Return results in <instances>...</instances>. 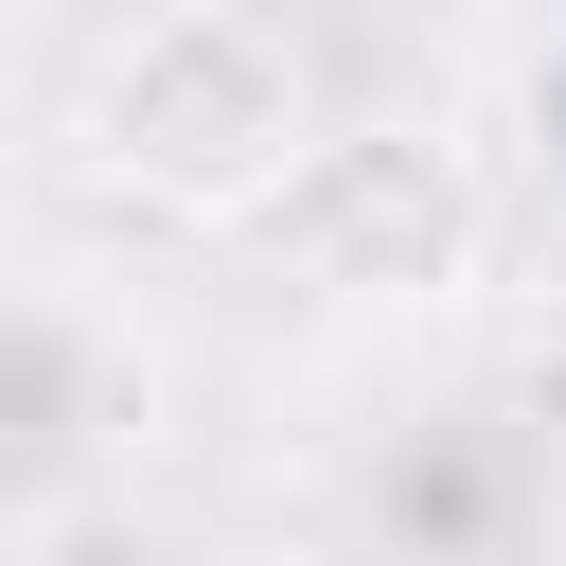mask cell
I'll list each match as a JSON object with an SVG mask.
<instances>
[{"instance_id": "1", "label": "cell", "mask_w": 566, "mask_h": 566, "mask_svg": "<svg viewBox=\"0 0 566 566\" xmlns=\"http://www.w3.org/2000/svg\"><path fill=\"white\" fill-rule=\"evenodd\" d=\"M71 142H88V177L142 195V212L265 230V195L318 159V53H301L265 0H142V18L88 53Z\"/></svg>"}, {"instance_id": "2", "label": "cell", "mask_w": 566, "mask_h": 566, "mask_svg": "<svg viewBox=\"0 0 566 566\" xmlns=\"http://www.w3.org/2000/svg\"><path fill=\"white\" fill-rule=\"evenodd\" d=\"M265 265L354 318H424L495 265V195L442 124H318V159L265 195Z\"/></svg>"}, {"instance_id": "3", "label": "cell", "mask_w": 566, "mask_h": 566, "mask_svg": "<svg viewBox=\"0 0 566 566\" xmlns=\"http://www.w3.org/2000/svg\"><path fill=\"white\" fill-rule=\"evenodd\" d=\"M88 407H106V354H88L53 301H0V513L88 460Z\"/></svg>"}, {"instance_id": "4", "label": "cell", "mask_w": 566, "mask_h": 566, "mask_svg": "<svg viewBox=\"0 0 566 566\" xmlns=\"http://www.w3.org/2000/svg\"><path fill=\"white\" fill-rule=\"evenodd\" d=\"M548 142H566V53H548Z\"/></svg>"}]
</instances>
